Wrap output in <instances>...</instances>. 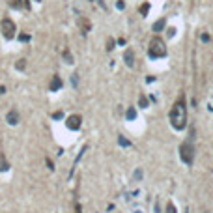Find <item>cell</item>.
Instances as JSON below:
<instances>
[{"label":"cell","mask_w":213,"mask_h":213,"mask_svg":"<svg viewBox=\"0 0 213 213\" xmlns=\"http://www.w3.org/2000/svg\"><path fill=\"white\" fill-rule=\"evenodd\" d=\"M170 121L174 129H183L185 121H187V108H185V97L179 95V99L174 103L172 110H170Z\"/></svg>","instance_id":"1"},{"label":"cell","mask_w":213,"mask_h":213,"mask_svg":"<svg viewBox=\"0 0 213 213\" xmlns=\"http://www.w3.org/2000/svg\"><path fill=\"white\" fill-rule=\"evenodd\" d=\"M148 52H150L151 58H161V56H165L166 49H165V43L161 41V38H153V39H151Z\"/></svg>","instance_id":"2"},{"label":"cell","mask_w":213,"mask_h":213,"mask_svg":"<svg viewBox=\"0 0 213 213\" xmlns=\"http://www.w3.org/2000/svg\"><path fill=\"white\" fill-rule=\"evenodd\" d=\"M0 28H2V36L6 39H13L15 38V32H17V26H15V22L11 21V19H2V25H0Z\"/></svg>","instance_id":"3"},{"label":"cell","mask_w":213,"mask_h":213,"mask_svg":"<svg viewBox=\"0 0 213 213\" xmlns=\"http://www.w3.org/2000/svg\"><path fill=\"white\" fill-rule=\"evenodd\" d=\"M65 125H67V129L77 131V129H81V125H82V118L78 114H71V116L65 118Z\"/></svg>","instance_id":"4"},{"label":"cell","mask_w":213,"mask_h":213,"mask_svg":"<svg viewBox=\"0 0 213 213\" xmlns=\"http://www.w3.org/2000/svg\"><path fill=\"white\" fill-rule=\"evenodd\" d=\"M181 159H183V163H187V165L193 163V148H191L189 142L181 144Z\"/></svg>","instance_id":"5"},{"label":"cell","mask_w":213,"mask_h":213,"mask_svg":"<svg viewBox=\"0 0 213 213\" xmlns=\"http://www.w3.org/2000/svg\"><path fill=\"white\" fill-rule=\"evenodd\" d=\"M6 121L9 123V125H17V123L21 121V114H19V110L17 108H9L6 112Z\"/></svg>","instance_id":"6"},{"label":"cell","mask_w":213,"mask_h":213,"mask_svg":"<svg viewBox=\"0 0 213 213\" xmlns=\"http://www.w3.org/2000/svg\"><path fill=\"white\" fill-rule=\"evenodd\" d=\"M64 86V82H62V78L58 77V75H52L51 77V84H49V90L51 92H58V90Z\"/></svg>","instance_id":"7"},{"label":"cell","mask_w":213,"mask_h":213,"mask_svg":"<svg viewBox=\"0 0 213 213\" xmlns=\"http://www.w3.org/2000/svg\"><path fill=\"white\" fill-rule=\"evenodd\" d=\"M123 58H125V64L127 65H133V60H135V56L131 51H125V54H123Z\"/></svg>","instance_id":"8"},{"label":"cell","mask_w":213,"mask_h":213,"mask_svg":"<svg viewBox=\"0 0 213 213\" xmlns=\"http://www.w3.org/2000/svg\"><path fill=\"white\" fill-rule=\"evenodd\" d=\"M64 60H65V64H73V54L69 52V49L64 51Z\"/></svg>","instance_id":"9"},{"label":"cell","mask_w":213,"mask_h":213,"mask_svg":"<svg viewBox=\"0 0 213 213\" xmlns=\"http://www.w3.org/2000/svg\"><path fill=\"white\" fill-rule=\"evenodd\" d=\"M78 25L82 26V34H88V30H90V22L86 21V19H81V22Z\"/></svg>","instance_id":"10"},{"label":"cell","mask_w":213,"mask_h":213,"mask_svg":"<svg viewBox=\"0 0 213 213\" xmlns=\"http://www.w3.org/2000/svg\"><path fill=\"white\" fill-rule=\"evenodd\" d=\"M0 170H2V172L9 170V163H8V161H4V157H0Z\"/></svg>","instance_id":"11"},{"label":"cell","mask_w":213,"mask_h":213,"mask_svg":"<svg viewBox=\"0 0 213 213\" xmlns=\"http://www.w3.org/2000/svg\"><path fill=\"white\" fill-rule=\"evenodd\" d=\"M118 142H120V146H125V148H127V146H131V142H129L127 138H123V137H121V135H120V137H118Z\"/></svg>","instance_id":"12"},{"label":"cell","mask_w":213,"mask_h":213,"mask_svg":"<svg viewBox=\"0 0 213 213\" xmlns=\"http://www.w3.org/2000/svg\"><path fill=\"white\" fill-rule=\"evenodd\" d=\"M163 26H165V21H157L155 25H153V30L159 32V30H163Z\"/></svg>","instance_id":"13"},{"label":"cell","mask_w":213,"mask_h":213,"mask_svg":"<svg viewBox=\"0 0 213 213\" xmlns=\"http://www.w3.org/2000/svg\"><path fill=\"white\" fill-rule=\"evenodd\" d=\"M22 2H25V0H9V6L11 8H21Z\"/></svg>","instance_id":"14"},{"label":"cell","mask_w":213,"mask_h":213,"mask_svg":"<svg viewBox=\"0 0 213 213\" xmlns=\"http://www.w3.org/2000/svg\"><path fill=\"white\" fill-rule=\"evenodd\" d=\"M19 41H30V34H26V32L19 34Z\"/></svg>","instance_id":"15"},{"label":"cell","mask_w":213,"mask_h":213,"mask_svg":"<svg viewBox=\"0 0 213 213\" xmlns=\"http://www.w3.org/2000/svg\"><path fill=\"white\" fill-rule=\"evenodd\" d=\"M15 67H17V69H25V67H26V60H25V58L19 60V62L15 64Z\"/></svg>","instance_id":"16"},{"label":"cell","mask_w":213,"mask_h":213,"mask_svg":"<svg viewBox=\"0 0 213 213\" xmlns=\"http://www.w3.org/2000/svg\"><path fill=\"white\" fill-rule=\"evenodd\" d=\"M138 103H140V107H142V108H146V107H148V99H146L144 95H140V99H138Z\"/></svg>","instance_id":"17"},{"label":"cell","mask_w":213,"mask_h":213,"mask_svg":"<svg viewBox=\"0 0 213 213\" xmlns=\"http://www.w3.org/2000/svg\"><path fill=\"white\" fill-rule=\"evenodd\" d=\"M135 116H137V114H135V108H129V110H127V118H129V120H133Z\"/></svg>","instance_id":"18"},{"label":"cell","mask_w":213,"mask_h":213,"mask_svg":"<svg viewBox=\"0 0 213 213\" xmlns=\"http://www.w3.org/2000/svg\"><path fill=\"white\" fill-rule=\"evenodd\" d=\"M107 49H108V51L114 49V41H112V39H108V41H107Z\"/></svg>","instance_id":"19"},{"label":"cell","mask_w":213,"mask_h":213,"mask_svg":"<svg viewBox=\"0 0 213 213\" xmlns=\"http://www.w3.org/2000/svg\"><path fill=\"white\" fill-rule=\"evenodd\" d=\"M148 9H150V6H148V4H144V6L140 8V11H142V13H148Z\"/></svg>","instance_id":"20"},{"label":"cell","mask_w":213,"mask_h":213,"mask_svg":"<svg viewBox=\"0 0 213 213\" xmlns=\"http://www.w3.org/2000/svg\"><path fill=\"white\" fill-rule=\"evenodd\" d=\"M47 166L51 168V170H54V165H52V161H51V159H47Z\"/></svg>","instance_id":"21"},{"label":"cell","mask_w":213,"mask_h":213,"mask_svg":"<svg viewBox=\"0 0 213 213\" xmlns=\"http://www.w3.org/2000/svg\"><path fill=\"white\" fill-rule=\"evenodd\" d=\"M168 213H176L174 211V204H168Z\"/></svg>","instance_id":"22"},{"label":"cell","mask_w":213,"mask_h":213,"mask_svg":"<svg viewBox=\"0 0 213 213\" xmlns=\"http://www.w3.org/2000/svg\"><path fill=\"white\" fill-rule=\"evenodd\" d=\"M81 211H82V209H81V206L77 204V208H75V213H81Z\"/></svg>","instance_id":"23"},{"label":"cell","mask_w":213,"mask_h":213,"mask_svg":"<svg viewBox=\"0 0 213 213\" xmlns=\"http://www.w3.org/2000/svg\"><path fill=\"white\" fill-rule=\"evenodd\" d=\"M34 2H41V0H34Z\"/></svg>","instance_id":"24"}]
</instances>
